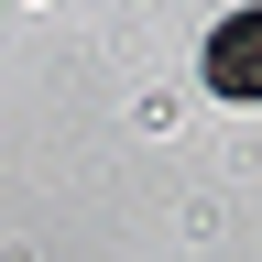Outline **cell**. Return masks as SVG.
Instances as JSON below:
<instances>
[{"instance_id": "obj_1", "label": "cell", "mask_w": 262, "mask_h": 262, "mask_svg": "<svg viewBox=\"0 0 262 262\" xmlns=\"http://www.w3.org/2000/svg\"><path fill=\"white\" fill-rule=\"evenodd\" d=\"M196 77L251 110V98H262V11H229V22L208 33V55H196Z\"/></svg>"}]
</instances>
